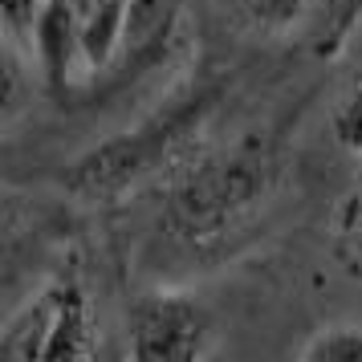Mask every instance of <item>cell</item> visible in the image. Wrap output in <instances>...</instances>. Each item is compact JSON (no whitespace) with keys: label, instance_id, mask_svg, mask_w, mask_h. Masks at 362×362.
<instances>
[{"label":"cell","instance_id":"7","mask_svg":"<svg viewBox=\"0 0 362 362\" xmlns=\"http://www.w3.org/2000/svg\"><path fill=\"white\" fill-rule=\"evenodd\" d=\"M236 21H245L252 33H289L297 29L313 0H228Z\"/></svg>","mask_w":362,"mask_h":362},{"label":"cell","instance_id":"8","mask_svg":"<svg viewBox=\"0 0 362 362\" xmlns=\"http://www.w3.org/2000/svg\"><path fill=\"white\" fill-rule=\"evenodd\" d=\"M301 362H362V326L358 322H329L313 329L297 350Z\"/></svg>","mask_w":362,"mask_h":362},{"label":"cell","instance_id":"3","mask_svg":"<svg viewBox=\"0 0 362 362\" xmlns=\"http://www.w3.org/2000/svg\"><path fill=\"white\" fill-rule=\"evenodd\" d=\"M94 313L78 281H53L8 313L0 354L13 362H69L94 354Z\"/></svg>","mask_w":362,"mask_h":362},{"label":"cell","instance_id":"9","mask_svg":"<svg viewBox=\"0 0 362 362\" xmlns=\"http://www.w3.org/2000/svg\"><path fill=\"white\" fill-rule=\"evenodd\" d=\"M334 252L346 264V273L362 281V187L350 192L338 204V216H334Z\"/></svg>","mask_w":362,"mask_h":362},{"label":"cell","instance_id":"2","mask_svg":"<svg viewBox=\"0 0 362 362\" xmlns=\"http://www.w3.org/2000/svg\"><path fill=\"white\" fill-rule=\"evenodd\" d=\"M216 94L212 90H187L180 98L167 102V110L143 118L139 127L106 139L98 147H90L69 167V192L86 199H115L131 192L134 183L155 175L163 163L180 159L187 139L204 127V118L212 115Z\"/></svg>","mask_w":362,"mask_h":362},{"label":"cell","instance_id":"4","mask_svg":"<svg viewBox=\"0 0 362 362\" xmlns=\"http://www.w3.org/2000/svg\"><path fill=\"white\" fill-rule=\"evenodd\" d=\"M216 326L208 305L192 293L155 289L127 313V354L143 362H187L212 350Z\"/></svg>","mask_w":362,"mask_h":362},{"label":"cell","instance_id":"6","mask_svg":"<svg viewBox=\"0 0 362 362\" xmlns=\"http://www.w3.org/2000/svg\"><path fill=\"white\" fill-rule=\"evenodd\" d=\"M180 4L183 0H131L118 57H122L127 66H134V69L159 62L163 49H167V41H171L175 29H180Z\"/></svg>","mask_w":362,"mask_h":362},{"label":"cell","instance_id":"10","mask_svg":"<svg viewBox=\"0 0 362 362\" xmlns=\"http://www.w3.org/2000/svg\"><path fill=\"white\" fill-rule=\"evenodd\" d=\"M329 131L338 139V147H346L350 155H362V74L342 90V98L329 115Z\"/></svg>","mask_w":362,"mask_h":362},{"label":"cell","instance_id":"5","mask_svg":"<svg viewBox=\"0 0 362 362\" xmlns=\"http://www.w3.org/2000/svg\"><path fill=\"white\" fill-rule=\"evenodd\" d=\"M33 53L37 69L49 90H66L74 69L86 66V53H82V13L74 8V0H49L37 17L33 29Z\"/></svg>","mask_w":362,"mask_h":362},{"label":"cell","instance_id":"1","mask_svg":"<svg viewBox=\"0 0 362 362\" xmlns=\"http://www.w3.org/2000/svg\"><path fill=\"white\" fill-rule=\"evenodd\" d=\"M277 155L264 139H240L224 151H204L171 183L167 232L187 248L228 240L273 196Z\"/></svg>","mask_w":362,"mask_h":362},{"label":"cell","instance_id":"12","mask_svg":"<svg viewBox=\"0 0 362 362\" xmlns=\"http://www.w3.org/2000/svg\"><path fill=\"white\" fill-rule=\"evenodd\" d=\"M94 4H98V0H74V8H78L82 17H86V13H90V8H94Z\"/></svg>","mask_w":362,"mask_h":362},{"label":"cell","instance_id":"11","mask_svg":"<svg viewBox=\"0 0 362 362\" xmlns=\"http://www.w3.org/2000/svg\"><path fill=\"white\" fill-rule=\"evenodd\" d=\"M49 0H0V17H4V33L8 41L17 45H33V29H37V17Z\"/></svg>","mask_w":362,"mask_h":362}]
</instances>
